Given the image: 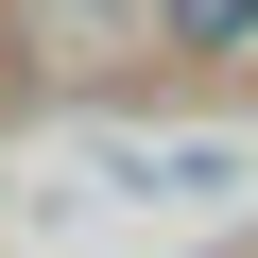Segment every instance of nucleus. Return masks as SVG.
<instances>
[{
    "instance_id": "obj_1",
    "label": "nucleus",
    "mask_w": 258,
    "mask_h": 258,
    "mask_svg": "<svg viewBox=\"0 0 258 258\" xmlns=\"http://www.w3.org/2000/svg\"><path fill=\"white\" fill-rule=\"evenodd\" d=\"M172 52H258V0H172Z\"/></svg>"
}]
</instances>
